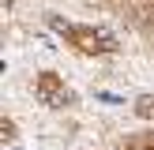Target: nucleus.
I'll use <instances>...</instances> for the list:
<instances>
[{"label":"nucleus","mask_w":154,"mask_h":150,"mask_svg":"<svg viewBox=\"0 0 154 150\" xmlns=\"http://www.w3.org/2000/svg\"><path fill=\"white\" fill-rule=\"evenodd\" d=\"M53 26V34L75 52V56H87V60H102V56H117L124 49L120 34L105 22H83V19H60V15H49L45 19Z\"/></svg>","instance_id":"nucleus-1"},{"label":"nucleus","mask_w":154,"mask_h":150,"mask_svg":"<svg viewBox=\"0 0 154 150\" xmlns=\"http://www.w3.org/2000/svg\"><path fill=\"white\" fill-rule=\"evenodd\" d=\"M30 94H34V101L42 105V109H49V112H72L75 105H79V90H75L60 71H53V68L34 71Z\"/></svg>","instance_id":"nucleus-2"},{"label":"nucleus","mask_w":154,"mask_h":150,"mask_svg":"<svg viewBox=\"0 0 154 150\" xmlns=\"http://www.w3.org/2000/svg\"><path fill=\"white\" fill-rule=\"evenodd\" d=\"M135 34L154 38V0H105Z\"/></svg>","instance_id":"nucleus-3"},{"label":"nucleus","mask_w":154,"mask_h":150,"mask_svg":"<svg viewBox=\"0 0 154 150\" xmlns=\"http://www.w3.org/2000/svg\"><path fill=\"white\" fill-rule=\"evenodd\" d=\"M117 150H154V128H143V131H132L117 142Z\"/></svg>","instance_id":"nucleus-4"},{"label":"nucleus","mask_w":154,"mask_h":150,"mask_svg":"<svg viewBox=\"0 0 154 150\" xmlns=\"http://www.w3.org/2000/svg\"><path fill=\"white\" fill-rule=\"evenodd\" d=\"M132 112L154 128V94H135V98H132Z\"/></svg>","instance_id":"nucleus-5"},{"label":"nucleus","mask_w":154,"mask_h":150,"mask_svg":"<svg viewBox=\"0 0 154 150\" xmlns=\"http://www.w3.org/2000/svg\"><path fill=\"white\" fill-rule=\"evenodd\" d=\"M0 139H4V142H15V139H19V124H15V116H8V112L0 116Z\"/></svg>","instance_id":"nucleus-6"}]
</instances>
